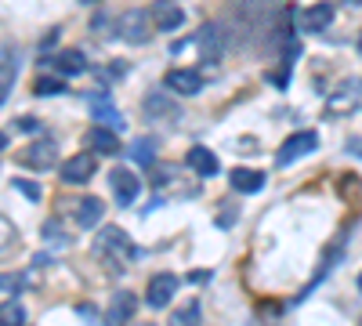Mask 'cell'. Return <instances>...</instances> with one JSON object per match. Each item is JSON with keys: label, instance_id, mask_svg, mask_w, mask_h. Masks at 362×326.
Listing matches in <instances>:
<instances>
[{"label": "cell", "instance_id": "52a82bcc", "mask_svg": "<svg viewBox=\"0 0 362 326\" xmlns=\"http://www.w3.org/2000/svg\"><path fill=\"white\" fill-rule=\"evenodd\" d=\"M95 170H98V160L95 156H90V153H76V156H69L62 167H58V177L69 182V185H83V182L95 177Z\"/></svg>", "mask_w": 362, "mask_h": 326}, {"label": "cell", "instance_id": "ffe728a7", "mask_svg": "<svg viewBox=\"0 0 362 326\" xmlns=\"http://www.w3.org/2000/svg\"><path fill=\"white\" fill-rule=\"evenodd\" d=\"M232 189L235 192H261L264 189V174L261 170H250V167H232Z\"/></svg>", "mask_w": 362, "mask_h": 326}, {"label": "cell", "instance_id": "5bb4252c", "mask_svg": "<svg viewBox=\"0 0 362 326\" xmlns=\"http://www.w3.org/2000/svg\"><path fill=\"white\" fill-rule=\"evenodd\" d=\"M185 163L199 174V177H214L218 170H221V163H218V156L210 153V149H203V145H192V149L185 153Z\"/></svg>", "mask_w": 362, "mask_h": 326}, {"label": "cell", "instance_id": "5b68a950", "mask_svg": "<svg viewBox=\"0 0 362 326\" xmlns=\"http://www.w3.org/2000/svg\"><path fill=\"white\" fill-rule=\"evenodd\" d=\"M196 44H199V54L206 58V62H218V58L228 51V33H225V25H221V22H206V25L199 29Z\"/></svg>", "mask_w": 362, "mask_h": 326}, {"label": "cell", "instance_id": "4dcf8cb0", "mask_svg": "<svg viewBox=\"0 0 362 326\" xmlns=\"http://www.w3.org/2000/svg\"><path fill=\"white\" fill-rule=\"evenodd\" d=\"M4 149H8V134H4V131H0V153H4Z\"/></svg>", "mask_w": 362, "mask_h": 326}, {"label": "cell", "instance_id": "ba28073f", "mask_svg": "<svg viewBox=\"0 0 362 326\" xmlns=\"http://www.w3.org/2000/svg\"><path fill=\"white\" fill-rule=\"evenodd\" d=\"M177 283H181V279H177L174 272H160V276L148 279V286H145V301H148V308H167V305L174 301Z\"/></svg>", "mask_w": 362, "mask_h": 326}, {"label": "cell", "instance_id": "9c48e42d", "mask_svg": "<svg viewBox=\"0 0 362 326\" xmlns=\"http://www.w3.org/2000/svg\"><path fill=\"white\" fill-rule=\"evenodd\" d=\"M163 83H167V91H174V95H199V91H203L199 69H185V66L170 69V73L163 76Z\"/></svg>", "mask_w": 362, "mask_h": 326}, {"label": "cell", "instance_id": "ac0fdd59", "mask_svg": "<svg viewBox=\"0 0 362 326\" xmlns=\"http://www.w3.org/2000/svg\"><path fill=\"white\" fill-rule=\"evenodd\" d=\"M83 141H87L95 153H119V138H116L112 127H98V124H95V127L83 134Z\"/></svg>", "mask_w": 362, "mask_h": 326}, {"label": "cell", "instance_id": "4fadbf2b", "mask_svg": "<svg viewBox=\"0 0 362 326\" xmlns=\"http://www.w3.org/2000/svg\"><path fill=\"white\" fill-rule=\"evenodd\" d=\"M141 109H145V116L148 120H177V105L167 98V95H160V91H153V95H145V102H141Z\"/></svg>", "mask_w": 362, "mask_h": 326}, {"label": "cell", "instance_id": "3957f363", "mask_svg": "<svg viewBox=\"0 0 362 326\" xmlns=\"http://www.w3.org/2000/svg\"><path fill=\"white\" fill-rule=\"evenodd\" d=\"M315 149H319V131H297V134H290V138L279 145L276 163H279V167H290V163H297L300 156H308V153H315Z\"/></svg>", "mask_w": 362, "mask_h": 326}, {"label": "cell", "instance_id": "1f68e13d", "mask_svg": "<svg viewBox=\"0 0 362 326\" xmlns=\"http://www.w3.org/2000/svg\"><path fill=\"white\" fill-rule=\"evenodd\" d=\"M344 4H355V8H358V4H362V0H344Z\"/></svg>", "mask_w": 362, "mask_h": 326}, {"label": "cell", "instance_id": "d590c367", "mask_svg": "<svg viewBox=\"0 0 362 326\" xmlns=\"http://www.w3.org/2000/svg\"><path fill=\"white\" fill-rule=\"evenodd\" d=\"M358 326H362V315H358Z\"/></svg>", "mask_w": 362, "mask_h": 326}, {"label": "cell", "instance_id": "d6986e66", "mask_svg": "<svg viewBox=\"0 0 362 326\" xmlns=\"http://www.w3.org/2000/svg\"><path fill=\"white\" fill-rule=\"evenodd\" d=\"M15 76H18V58H15V51H0V105L8 102L11 87H15Z\"/></svg>", "mask_w": 362, "mask_h": 326}, {"label": "cell", "instance_id": "30bf717a", "mask_svg": "<svg viewBox=\"0 0 362 326\" xmlns=\"http://www.w3.org/2000/svg\"><path fill=\"white\" fill-rule=\"evenodd\" d=\"M109 185H112V196H116V203H134L138 199V189H141V182H138V174L134 170H127V167H116L112 174H109Z\"/></svg>", "mask_w": 362, "mask_h": 326}, {"label": "cell", "instance_id": "836d02e7", "mask_svg": "<svg viewBox=\"0 0 362 326\" xmlns=\"http://www.w3.org/2000/svg\"><path fill=\"white\" fill-rule=\"evenodd\" d=\"M358 51H362V37H358Z\"/></svg>", "mask_w": 362, "mask_h": 326}, {"label": "cell", "instance_id": "cb8c5ba5", "mask_svg": "<svg viewBox=\"0 0 362 326\" xmlns=\"http://www.w3.org/2000/svg\"><path fill=\"white\" fill-rule=\"evenodd\" d=\"M95 120H98V127H105V124H116V131L124 127V116H119L112 105H102V102H95Z\"/></svg>", "mask_w": 362, "mask_h": 326}, {"label": "cell", "instance_id": "d4e9b609", "mask_svg": "<svg viewBox=\"0 0 362 326\" xmlns=\"http://www.w3.org/2000/svg\"><path fill=\"white\" fill-rule=\"evenodd\" d=\"M11 185H15V189H18V192H22V196H25L29 203H37V199L44 196V189H40L37 182H29V177H15V182H11Z\"/></svg>", "mask_w": 362, "mask_h": 326}, {"label": "cell", "instance_id": "8fae6325", "mask_svg": "<svg viewBox=\"0 0 362 326\" xmlns=\"http://www.w3.org/2000/svg\"><path fill=\"white\" fill-rule=\"evenodd\" d=\"M134 308H138V298H134V293H131V290H116L112 301H109L105 322H109V326H127V322L134 319Z\"/></svg>", "mask_w": 362, "mask_h": 326}, {"label": "cell", "instance_id": "7a4b0ae2", "mask_svg": "<svg viewBox=\"0 0 362 326\" xmlns=\"http://www.w3.org/2000/svg\"><path fill=\"white\" fill-rule=\"evenodd\" d=\"M116 33H119V40H127V44H148V37H153V22H148V11H141V8H131V11H124L119 15V22H116Z\"/></svg>", "mask_w": 362, "mask_h": 326}, {"label": "cell", "instance_id": "44dd1931", "mask_svg": "<svg viewBox=\"0 0 362 326\" xmlns=\"http://www.w3.org/2000/svg\"><path fill=\"white\" fill-rule=\"evenodd\" d=\"M199 312H203V308H199V301L192 298V301H185V305L170 315V326H199V319H203Z\"/></svg>", "mask_w": 362, "mask_h": 326}, {"label": "cell", "instance_id": "8992f818", "mask_svg": "<svg viewBox=\"0 0 362 326\" xmlns=\"http://www.w3.org/2000/svg\"><path fill=\"white\" fill-rule=\"evenodd\" d=\"M148 22H153V29H160V33H177V29L185 25V11H181L174 0H156V4L148 8Z\"/></svg>", "mask_w": 362, "mask_h": 326}, {"label": "cell", "instance_id": "2e32d148", "mask_svg": "<svg viewBox=\"0 0 362 326\" xmlns=\"http://www.w3.org/2000/svg\"><path fill=\"white\" fill-rule=\"evenodd\" d=\"M329 22H334V4H326V0H319V4L305 8V15H300V25H305L308 33H322Z\"/></svg>", "mask_w": 362, "mask_h": 326}, {"label": "cell", "instance_id": "f546056e", "mask_svg": "<svg viewBox=\"0 0 362 326\" xmlns=\"http://www.w3.org/2000/svg\"><path fill=\"white\" fill-rule=\"evenodd\" d=\"M189 279H192V283H206V279H210V272H189Z\"/></svg>", "mask_w": 362, "mask_h": 326}, {"label": "cell", "instance_id": "277c9868", "mask_svg": "<svg viewBox=\"0 0 362 326\" xmlns=\"http://www.w3.org/2000/svg\"><path fill=\"white\" fill-rule=\"evenodd\" d=\"M18 163L29 170H54L58 167V145L40 138V141H29L25 149L18 153Z\"/></svg>", "mask_w": 362, "mask_h": 326}, {"label": "cell", "instance_id": "e575fe53", "mask_svg": "<svg viewBox=\"0 0 362 326\" xmlns=\"http://www.w3.org/2000/svg\"><path fill=\"white\" fill-rule=\"evenodd\" d=\"M358 95H362V83H358Z\"/></svg>", "mask_w": 362, "mask_h": 326}, {"label": "cell", "instance_id": "e0dca14e", "mask_svg": "<svg viewBox=\"0 0 362 326\" xmlns=\"http://www.w3.org/2000/svg\"><path fill=\"white\" fill-rule=\"evenodd\" d=\"M355 102H358V83L344 80V83H337L334 91H329V98H326V109H329V112H348Z\"/></svg>", "mask_w": 362, "mask_h": 326}, {"label": "cell", "instance_id": "7402d4cb", "mask_svg": "<svg viewBox=\"0 0 362 326\" xmlns=\"http://www.w3.org/2000/svg\"><path fill=\"white\" fill-rule=\"evenodd\" d=\"M0 326H25V308L18 301H0Z\"/></svg>", "mask_w": 362, "mask_h": 326}, {"label": "cell", "instance_id": "484cf974", "mask_svg": "<svg viewBox=\"0 0 362 326\" xmlns=\"http://www.w3.org/2000/svg\"><path fill=\"white\" fill-rule=\"evenodd\" d=\"M134 160H138V163H153V160H156V141H153V138H141V141L134 145Z\"/></svg>", "mask_w": 362, "mask_h": 326}, {"label": "cell", "instance_id": "f1b7e54d", "mask_svg": "<svg viewBox=\"0 0 362 326\" xmlns=\"http://www.w3.org/2000/svg\"><path fill=\"white\" fill-rule=\"evenodd\" d=\"M76 312H80V315H83L87 322H95V315H98V312H95V308H90V305H80Z\"/></svg>", "mask_w": 362, "mask_h": 326}, {"label": "cell", "instance_id": "4316f807", "mask_svg": "<svg viewBox=\"0 0 362 326\" xmlns=\"http://www.w3.org/2000/svg\"><path fill=\"white\" fill-rule=\"evenodd\" d=\"M33 91H37V95H62V91H66V83H58V80H51V76H40Z\"/></svg>", "mask_w": 362, "mask_h": 326}, {"label": "cell", "instance_id": "9a60e30c", "mask_svg": "<svg viewBox=\"0 0 362 326\" xmlns=\"http://www.w3.org/2000/svg\"><path fill=\"white\" fill-rule=\"evenodd\" d=\"M51 66L62 73V76H80V73L87 69V54L76 51V47H66V51H58V54L51 58Z\"/></svg>", "mask_w": 362, "mask_h": 326}, {"label": "cell", "instance_id": "7c38bea8", "mask_svg": "<svg viewBox=\"0 0 362 326\" xmlns=\"http://www.w3.org/2000/svg\"><path fill=\"white\" fill-rule=\"evenodd\" d=\"M102 214H105V203H102L98 196H80V199H76L73 218H76L80 228H95V225L102 221Z\"/></svg>", "mask_w": 362, "mask_h": 326}, {"label": "cell", "instance_id": "83f0119b", "mask_svg": "<svg viewBox=\"0 0 362 326\" xmlns=\"http://www.w3.org/2000/svg\"><path fill=\"white\" fill-rule=\"evenodd\" d=\"M235 218H239V211H235V206H225V211L218 214V225L225 228V225H228V221H235Z\"/></svg>", "mask_w": 362, "mask_h": 326}, {"label": "cell", "instance_id": "d6a6232c", "mask_svg": "<svg viewBox=\"0 0 362 326\" xmlns=\"http://www.w3.org/2000/svg\"><path fill=\"white\" fill-rule=\"evenodd\" d=\"M358 293H362V276H358Z\"/></svg>", "mask_w": 362, "mask_h": 326}, {"label": "cell", "instance_id": "6da1fadb", "mask_svg": "<svg viewBox=\"0 0 362 326\" xmlns=\"http://www.w3.org/2000/svg\"><path fill=\"white\" fill-rule=\"evenodd\" d=\"M95 257H102L105 264L134 261V257H138V247L131 243V235H127L124 228H102L98 240H95Z\"/></svg>", "mask_w": 362, "mask_h": 326}, {"label": "cell", "instance_id": "603a6c76", "mask_svg": "<svg viewBox=\"0 0 362 326\" xmlns=\"http://www.w3.org/2000/svg\"><path fill=\"white\" fill-rule=\"evenodd\" d=\"M25 286H29L25 272H0V293H15V290H25Z\"/></svg>", "mask_w": 362, "mask_h": 326}]
</instances>
